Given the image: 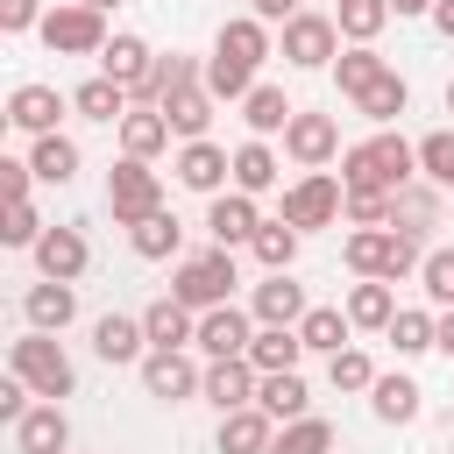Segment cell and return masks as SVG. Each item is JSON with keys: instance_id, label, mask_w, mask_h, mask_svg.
Listing matches in <instances>:
<instances>
[{"instance_id": "6da1fadb", "label": "cell", "mask_w": 454, "mask_h": 454, "mask_svg": "<svg viewBox=\"0 0 454 454\" xmlns=\"http://www.w3.org/2000/svg\"><path fill=\"white\" fill-rule=\"evenodd\" d=\"M411 177H419V142H404L397 128H376L369 142L340 149V184H348V192H383V199H397Z\"/></svg>"}, {"instance_id": "7a4b0ae2", "label": "cell", "mask_w": 454, "mask_h": 454, "mask_svg": "<svg viewBox=\"0 0 454 454\" xmlns=\"http://www.w3.org/2000/svg\"><path fill=\"white\" fill-rule=\"evenodd\" d=\"M7 369L43 397V404H64L71 390H78V369H71V355L57 348V333H21V340H7Z\"/></svg>"}, {"instance_id": "3957f363", "label": "cell", "mask_w": 454, "mask_h": 454, "mask_svg": "<svg viewBox=\"0 0 454 454\" xmlns=\"http://www.w3.org/2000/svg\"><path fill=\"white\" fill-rule=\"evenodd\" d=\"M340 255H348L355 277H383V284H397V277H411V270L426 262L419 234H404V227H355Z\"/></svg>"}, {"instance_id": "277c9868", "label": "cell", "mask_w": 454, "mask_h": 454, "mask_svg": "<svg viewBox=\"0 0 454 454\" xmlns=\"http://www.w3.org/2000/svg\"><path fill=\"white\" fill-rule=\"evenodd\" d=\"M234 284H241L234 248H199V255H184V262H177L170 298H177V305H192V312H213V305H234Z\"/></svg>"}, {"instance_id": "5b68a950", "label": "cell", "mask_w": 454, "mask_h": 454, "mask_svg": "<svg viewBox=\"0 0 454 454\" xmlns=\"http://www.w3.org/2000/svg\"><path fill=\"white\" fill-rule=\"evenodd\" d=\"M43 50L50 57H99L114 35H106V14L99 7H85V0H57L50 14H43Z\"/></svg>"}, {"instance_id": "8992f818", "label": "cell", "mask_w": 454, "mask_h": 454, "mask_svg": "<svg viewBox=\"0 0 454 454\" xmlns=\"http://www.w3.org/2000/svg\"><path fill=\"white\" fill-rule=\"evenodd\" d=\"M106 213H114V227H142L149 213H163V177H156L149 163L121 156V163L106 170Z\"/></svg>"}, {"instance_id": "52a82bcc", "label": "cell", "mask_w": 454, "mask_h": 454, "mask_svg": "<svg viewBox=\"0 0 454 454\" xmlns=\"http://www.w3.org/2000/svg\"><path fill=\"white\" fill-rule=\"evenodd\" d=\"M340 213H348V184H340L333 170H305V177L284 192V227H298V234L333 227Z\"/></svg>"}, {"instance_id": "ba28073f", "label": "cell", "mask_w": 454, "mask_h": 454, "mask_svg": "<svg viewBox=\"0 0 454 454\" xmlns=\"http://www.w3.org/2000/svg\"><path fill=\"white\" fill-rule=\"evenodd\" d=\"M333 57H340V21L333 14H291L284 21V64H298V71H333Z\"/></svg>"}, {"instance_id": "9c48e42d", "label": "cell", "mask_w": 454, "mask_h": 454, "mask_svg": "<svg viewBox=\"0 0 454 454\" xmlns=\"http://www.w3.org/2000/svg\"><path fill=\"white\" fill-rule=\"evenodd\" d=\"M199 383H206V369H199L184 348H149V355H142V390H149V397L184 404V397H199Z\"/></svg>"}, {"instance_id": "30bf717a", "label": "cell", "mask_w": 454, "mask_h": 454, "mask_svg": "<svg viewBox=\"0 0 454 454\" xmlns=\"http://www.w3.org/2000/svg\"><path fill=\"white\" fill-rule=\"evenodd\" d=\"M284 156L291 163H305V170H326L333 156H340V121L333 114H291V128H284Z\"/></svg>"}, {"instance_id": "8fae6325", "label": "cell", "mask_w": 454, "mask_h": 454, "mask_svg": "<svg viewBox=\"0 0 454 454\" xmlns=\"http://www.w3.org/2000/svg\"><path fill=\"white\" fill-rule=\"evenodd\" d=\"M248 340H255V312H241V305H213V312H199V355L206 362H234V355H248Z\"/></svg>"}, {"instance_id": "7c38bea8", "label": "cell", "mask_w": 454, "mask_h": 454, "mask_svg": "<svg viewBox=\"0 0 454 454\" xmlns=\"http://www.w3.org/2000/svg\"><path fill=\"white\" fill-rule=\"evenodd\" d=\"M177 184L184 192H206V199H220L227 192V177H234V156L220 149V142H177Z\"/></svg>"}, {"instance_id": "4fadbf2b", "label": "cell", "mask_w": 454, "mask_h": 454, "mask_svg": "<svg viewBox=\"0 0 454 454\" xmlns=\"http://www.w3.org/2000/svg\"><path fill=\"white\" fill-rule=\"evenodd\" d=\"M255 390H262V376H255V362L248 355H234V362H206V383H199V397L227 419V411H241V404H255Z\"/></svg>"}, {"instance_id": "5bb4252c", "label": "cell", "mask_w": 454, "mask_h": 454, "mask_svg": "<svg viewBox=\"0 0 454 454\" xmlns=\"http://www.w3.org/2000/svg\"><path fill=\"white\" fill-rule=\"evenodd\" d=\"M64 92L57 85H43V78H28V85H14L7 92V121L21 128V135H57V121H64Z\"/></svg>"}, {"instance_id": "9a60e30c", "label": "cell", "mask_w": 454, "mask_h": 454, "mask_svg": "<svg viewBox=\"0 0 454 454\" xmlns=\"http://www.w3.org/2000/svg\"><path fill=\"white\" fill-rule=\"evenodd\" d=\"M206 234H213V248L255 241V234H262V206H255L248 192H220V199H206Z\"/></svg>"}, {"instance_id": "2e32d148", "label": "cell", "mask_w": 454, "mask_h": 454, "mask_svg": "<svg viewBox=\"0 0 454 454\" xmlns=\"http://www.w3.org/2000/svg\"><path fill=\"white\" fill-rule=\"evenodd\" d=\"M28 255H35V270H43L50 284H78V277H85V262H92V248H85V234H78V227H43V241H35Z\"/></svg>"}, {"instance_id": "e0dca14e", "label": "cell", "mask_w": 454, "mask_h": 454, "mask_svg": "<svg viewBox=\"0 0 454 454\" xmlns=\"http://www.w3.org/2000/svg\"><path fill=\"white\" fill-rule=\"evenodd\" d=\"M92 355L106 362V369H142V355H149V333H142V319H128V312H99L92 319Z\"/></svg>"}, {"instance_id": "ac0fdd59", "label": "cell", "mask_w": 454, "mask_h": 454, "mask_svg": "<svg viewBox=\"0 0 454 454\" xmlns=\"http://www.w3.org/2000/svg\"><path fill=\"white\" fill-rule=\"evenodd\" d=\"M248 312H255V326H298L312 305H305V284H291V270H277L248 291Z\"/></svg>"}, {"instance_id": "d6986e66", "label": "cell", "mask_w": 454, "mask_h": 454, "mask_svg": "<svg viewBox=\"0 0 454 454\" xmlns=\"http://www.w3.org/2000/svg\"><path fill=\"white\" fill-rule=\"evenodd\" d=\"M21 319H28L35 333H64V326L78 319V284H50V277L28 284V291H21Z\"/></svg>"}, {"instance_id": "ffe728a7", "label": "cell", "mask_w": 454, "mask_h": 454, "mask_svg": "<svg viewBox=\"0 0 454 454\" xmlns=\"http://www.w3.org/2000/svg\"><path fill=\"white\" fill-rule=\"evenodd\" d=\"M149 71H156V50L142 43V35H114L106 50H99V78H114V85H128V99L149 85Z\"/></svg>"}, {"instance_id": "44dd1931", "label": "cell", "mask_w": 454, "mask_h": 454, "mask_svg": "<svg viewBox=\"0 0 454 454\" xmlns=\"http://www.w3.org/2000/svg\"><path fill=\"white\" fill-rule=\"evenodd\" d=\"M14 454H71V419H64V404H35V411L14 426Z\"/></svg>"}, {"instance_id": "7402d4cb", "label": "cell", "mask_w": 454, "mask_h": 454, "mask_svg": "<svg viewBox=\"0 0 454 454\" xmlns=\"http://www.w3.org/2000/svg\"><path fill=\"white\" fill-rule=\"evenodd\" d=\"M270 440H277V419L262 404H241L220 419V454H270Z\"/></svg>"}, {"instance_id": "603a6c76", "label": "cell", "mask_w": 454, "mask_h": 454, "mask_svg": "<svg viewBox=\"0 0 454 454\" xmlns=\"http://www.w3.org/2000/svg\"><path fill=\"white\" fill-rule=\"evenodd\" d=\"M213 57H234V64H262L270 57V21H255V14H234V21H220V35H213Z\"/></svg>"}, {"instance_id": "cb8c5ba5", "label": "cell", "mask_w": 454, "mask_h": 454, "mask_svg": "<svg viewBox=\"0 0 454 454\" xmlns=\"http://www.w3.org/2000/svg\"><path fill=\"white\" fill-rule=\"evenodd\" d=\"M142 333H149V348H192V340H199V312L177 305V298H156V305L142 312Z\"/></svg>"}, {"instance_id": "d4e9b609", "label": "cell", "mask_w": 454, "mask_h": 454, "mask_svg": "<svg viewBox=\"0 0 454 454\" xmlns=\"http://www.w3.org/2000/svg\"><path fill=\"white\" fill-rule=\"evenodd\" d=\"M376 78H390V64L376 57V43H348V50L333 57V85H340V99H362Z\"/></svg>"}, {"instance_id": "484cf974", "label": "cell", "mask_w": 454, "mask_h": 454, "mask_svg": "<svg viewBox=\"0 0 454 454\" xmlns=\"http://www.w3.org/2000/svg\"><path fill=\"white\" fill-rule=\"evenodd\" d=\"M163 121H170V135H177V142H206L213 92H206V85H177V92L163 99Z\"/></svg>"}, {"instance_id": "4316f807", "label": "cell", "mask_w": 454, "mask_h": 454, "mask_svg": "<svg viewBox=\"0 0 454 454\" xmlns=\"http://www.w3.org/2000/svg\"><path fill=\"white\" fill-rule=\"evenodd\" d=\"M291 114H298V106H291V92H284V85H255V92L241 99V121H248V135H255V142L284 135V128H291Z\"/></svg>"}, {"instance_id": "83f0119b", "label": "cell", "mask_w": 454, "mask_h": 454, "mask_svg": "<svg viewBox=\"0 0 454 454\" xmlns=\"http://www.w3.org/2000/svg\"><path fill=\"white\" fill-rule=\"evenodd\" d=\"M163 149H170V121H163V106H135V114L121 121V156L149 163V156H163Z\"/></svg>"}, {"instance_id": "f1b7e54d", "label": "cell", "mask_w": 454, "mask_h": 454, "mask_svg": "<svg viewBox=\"0 0 454 454\" xmlns=\"http://www.w3.org/2000/svg\"><path fill=\"white\" fill-rule=\"evenodd\" d=\"M348 333H355L348 305H312V312L298 319V340H305V355H340V348H348Z\"/></svg>"}, {"instance_id": "f546056e", "label": "cell", "mask_w": 454, "mask_h": 454, "mask_svg": "<svg viewBox=\"0 0 454 454\" xmlns=\"http://www.w3.org/2000/svg\"><path fill=\"white\" fill-rule=\"evenodd\" d=\"M298 355H305L298 326H255V340H248L255 376H284V369H298Z\"/></svg>"}, {"instance_id": "4dcf8cb0", "label": "cell", "mask_w": 454, "mask_h": 454, "mask_svg": "<svg viewBox=\"0 0 454 454\" xmlns=\"http://www.w3.org/2000/svg\"><path fill=\"white\" fill-rule=\"evenodd\" d=\"M369 411H376L383 426H411V419L426 411V390H419L411 376H376V390H369Z\"/></svg>"}, {"instance_id": "1f68e13d", "label": "cell", "mask_w": 454, "mask_h": 454, "mask_svg": "<svg viewBox=\"0 0 454 454\" xmlns=\"http://www.w3.org/2000/svg\"><path fill=\"white\" fill-rule=\"evenodd\" d=\"M277 177H284V163H277V149L248 135V142L234 149V192H248V199H262V192H270Z\"/></svg>"}, {"instance_id": "d6a6232c", "label": "cell", "mask_w": 454, "mask_h": 454, "mask_svg": "<svg viewBox=\"0 0 454 454\" xmlns=\"http://www.w3.org/2000/svg\"><path fill=\"white\" fill-rule=\"evenodd\" d=\"M348 319H355V326H369V333H383V326L397 319V291H390L383 277H362V284H348Z\"/></svg>"}, {"instance_id": "836d02e7", "label": "cell", "mask_w": 454, "mask_h": 454, "mask_svg": "<svg viewBox=\"0 0 454 454\" xmlns=\"http://www.w3.org/2000/svg\"><path fill=\"white\" fill-rule=\"evenodd\" d=\"M255 404L270 411V419H312V390H305V376L298 369H284V376H262V390H255Z\"/></svg>"}, {"instance_id": "e575fe53", "label": "cell", "mask_w": 454, "mask_h": 454, "mask_svg": "<svg viewBox=\"0 0 454 454\" xmlns=\"http://www.w3.org/2000/svg\"><path fill=\"white\" fill-rule=\"evenodd\" d=\"M128 248H135L142 262H163V255H177V248H184V227H177V213L163 206V213H149L142 227H128Z\"/></svg>"}, {"instance_id": "d590c367", "label": "cell", "mask_w": 454, "mask_h": 454, "mask_svg": "<svg viewBox=\"0 0 454 454\" xmlns=\"http://www.w3.org/2000/svg\"><path fill=\"white\" fill-rule=\"evenodd\" d=\"M71 106H78L85 121H128V114H135L128 85H114V78H85V85L71 92Z\"/></svg>"}, {"instance_id": "8d00e7d4", "label": "cell", "mask_w": 454, "mask_h": 454, "mask_svg": "<svg viewBox=\"0 0 454 454\" xmlns=\"http://www.w3.org/2000/svg\"><path fill=\"white\" fill-rule=\"evenodd\" d=\"M28 170H35L43 184H71V177H78V142H71V135H35Z\"/></svg>"}, {"instance_id": "74e56055", "label": "cell", "mask_w": 454, "mask_h": 454, "mask_svg": "<svg viewBox=\"0 0 454 454\" xmlns=\"http://www.w3.org/2000/svg\"><path fill=\"white\" fill-rule=\"evenodd\" d=\"M333 21L348 43H376L383 21H390V0H333Z\"/></svg>"}, {"instance_id": "f35d334b", "label": "cell", "mask_w": 454, "mask_h": 454, "mask_svg": "<svg viewBox=\"0 0 454 454\" xmlns=\"http://www.w3.org/2000/svg\"><path fill=\"white\" fill-rule=\"evenodd\" d=\"M383 333H390V348H397V355H426V348H440V319H433V312H411V305H404Z\"/></svg>"}, {"instance_id": "ab89813d", "label": "cell", "mask_w": 454, "mask_h": 454, "mask_svg": "<svg viewBox=\"0 0 454 454\" xmlns=\"http://www.w3.org/2000/svg\"><path fill=\"white\" fill-rule=\"evenodd\" d=\"M419 177H426V184H440V192H454V128L419 135Z\"/></svg>"}, {"instance_id": "60d3db41", "label": "cell", "mask_w": 454, "mask_h": 454, "mask_svg": "<svg viewBox=\"0 0 454 454\" xmlns=\"http://www.w3.org/2000/svg\"><path fill=\"white\" fill-rule=\"evenodd\" d=\"M355 106H362V114H369V121H376V128H390V121H397V114H404V106H411V85H404V78H397V71H390V78H376V85H369V92H362V99H355Z\"/></svg>"}, {"instance_id": "b9f144b4", "label": "cell", "mask_w": 454, "mask_h": 454, "mask_svg": "<svg viewBox=\"0 0 454 454\" xmlns=\"http://www.w3.org/2000/svg\"><path fill=\"white\" fill-rule=\"evenodd\" d=\"M248 248H255V262L277 277V270H291V262H298V227H284V220H262V234H255Z\"/></svg>"}, {"instance_id": "7bdbcfd3", "label": "cell", "mask_w": 454, "mask_h": 454, "mask_svg": "<svg viewBox=\"0 0 454 454\" xmlns=\"http://www.w3.org/2000/svg\"><path fill=\"white\" fill-rule=\"evenodd\" d=\"M270 454H333V426H326V419H291V426L270 440Z\"/></svg>"}, {"instance_id": "ee69618b", "label": "cell", "mask_w": 454, "mask_h": 454, "mask_svg": "<svg viewBox=\"0 0 454 454\" xmlns=\"http://www.w3.org/2000/svg\"><path fill=\"white\" fill-rule=\"evenodd\" d=\"M206 92L213 99H248L255 92V71L234 64V57H206Z\"/></svg>"}, {"instance_id": "f6af8a7d", "label": "cell", "mask_w": 454, "mask_h": 454, "mask_svg": "<svg viewBox=\"0 0 454 454\" xmlns=\"http://www.w3.org/2000/svg\"><path fill=\"white\" fill-rule=\"evenodd\" d=\"M433 213H440V199H433V192H419V184H404V192L390 199V227H404V234H426V227H433Z\"/></svg>"}, {"instance_id": "bcb514c9", "label": "cell", "mask_w": 454, "mask_h": 454, "mask_svg": "<svg viewBox=\"0 0 454 454\" xmlns=\"http://www.w3.org/2000/svg\"><path fill=\"white\" fill-rule=\"evenodd\" d=\"M326 383L333 390H376V362L362 348H340V355H326Z\"/></svg>"}, {"instance_id": "7dc6e473", "label": "cell", "mask_w": 454, "mask_h": 454, "mask_svg": "<svg viewBox=\"0 0 454 454\" xmlns=\"http://www.w3.org/2000/svg\"><path fill=\"white\" fill-rule=\"evenodd\" d=\"M419 284H426V298H433V305H447V312H454V248H426Z\"/></svg>"}, {"instance_id": "c3c4849f", "label": "cell", "mask_w": 454, "mask_h": 454, "mask_svg": "<svg viewBox=\"0 0 454 454\" xmlns=\"http://www.w3.org/2000/svg\"><path fill=\"white\" fill-rule=\"evenodd\" d=\"M0 241H7V248H35V241H43V220H35V206H28V199H21V206H7Z\"/></svg>"}, {"instance_id": "681fc988", "label": "cell", "mask_w": 454, "mask_h": 454, "mask_svg": "<svg viewBox=\"0 0 454 454\" xmlns=\"http://www.w3.org/2000/svg\"><path fill=\"white\" fill-rule=\"evenodd\" d=\"M348 220L355 227H390V199L383 192H348Z\"/></svg>"}, {"instance_id": "f907efd6", "label": "cell", "mask_w": 454, "mask_h": 454, "mask_svg": "<svg viewBox=\"0 0 454 454\" xmlns=\"http://www.w3.org/2000/svg\"><path fill=\"white\" fill-rule=\"evenodd\" d=\"M43 28V0H0V35H28Z\"/></svg>"}, {"instance_id": "816d5d0a", "label": "cell", "mask_w": 454, "mask_h": 454, "mask_svg": "<svg viewBox=\"0 0 454 454\" xmlns=\"http://www.w3.org/2000/svg\"><path fill=\"white\" fill-rule=\"evenodd\" d=\"M28 184H35V170H28L21 156H0V199H7V206H21V199H28Z\"/></svg>"}, {"instance_id": "f5cc1de1", "label": "cell", "mask_w": 454, "mask_h": 454, "mask_svg": "<svg viewBox=\"0 0 454 454\" xmlns=\"http://www.w3.org/2000/svg\"><path fill=\"white\" fill-rule=\"evenodd\" d=\"M291 14H305L298 0H255V21H291Z\"/></svg>"}, {"instance_id": "db71d44e", "label": "cell", "mask_w": 454, "mask_h": 454, "mask_svg": "<svg viewBox=\"0 0 454 454\" xmlns=\"http://www.w3.org/2000/svg\"><path fill=\"white\" fill-rule=\"evenodd\" d=\"M426 21H433L447 43H454V0H433V14H426Z\"/></svg>"}, {"instance_id": "11a10c76", "label": "cell", "mask_w": 454, "mask_h": 454, "mask_svg": "<svg viewBox=\"0 0 454 454\" xmlns=\"http://www.w3.org/2000/svg\"><path fill=\"white\" fill-rule=\"evenodd\" d=\"M440 355L454 362V312H440Z\"/></svg>"}, {"instance_id": "9f6ffc18", "label": "cell", "mask_w": 454, "mask_h": 454, "mask_svg": "<svg viewBox=\"0 0 454 454\" xmlns=\"http://www.w3.org/2000/svg\"><path fill=\"white\" fill-rule=\"evenodd\" d=\"M390 14H433V0H390Z\"/></svg>"}, {"instance_id": "6f0895ef", "label": "cell", "mask_w": 454, "mask_h": 454, "mask_svg": "<svg viewBox=\"0 0 454 454\" xmlns=\"http://www.w3.org/2000/svg\"><path fill=\"white\" fill-rule=\"evenodd\" d=\"M85 7H99V14H106V7H121V0H85Z\"/></svg>"}, {"instance_id": "680465c9", "label": "cell", "mask_w": 454, "mask_h": 454, "mask_svg": "<svg viewBox=\"0 0 454 454\" xmlns=\"http://www.w3.org/2000/svg\"><path fill=\"white\" fill-rule=\"evenodd\" d=\"M447 114H454V78H447Z\"/></svg>"}, {"instance_id": "91938a15", "label": "cell", "mask_w": 454, "mask_h": 454, "mask_svg": "<svg viewBox=\"0 0 454 454\" xmlns=\"http://www.w3.org/2000/svg\"><path fill=\"white\" fill-rule=\"evenodd\" d=\"M447 454H454V447H447Z\"/></svg>"}]
</instances>
